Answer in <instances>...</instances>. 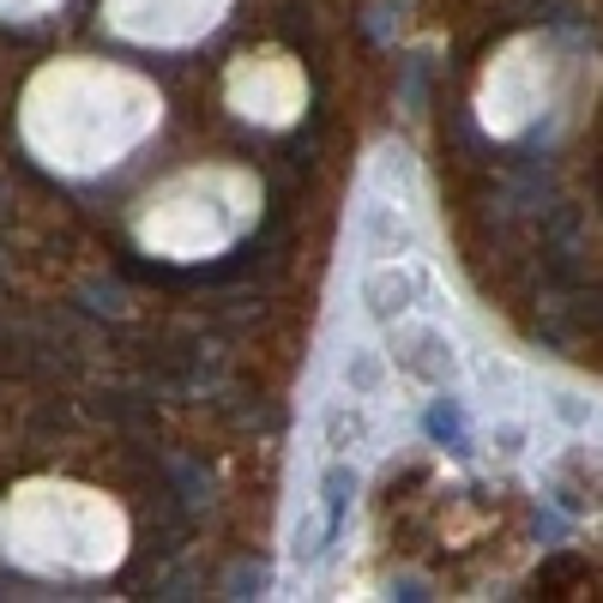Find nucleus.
I'll return each mask as SVG.
<instances>
[{"instance_id":"f257e3e1","label":"nucleus","mask_w":603,"mask_h":603,"mask_svg":"<svg viewBox=\"0 0 603 603\" xmlns=\"http://www.w3.org/2000/svg\"><path fill=\"white\" fill-rule=\"evenodd\" d=\"M392 363L399 375L422 380V387H453L459 380V356H453V338L441 326H422V320H392Z\"/></svg>"},{"instance_id":"f03ea898","label":"nucleus","mask_w":603,"mask_h":603,"mask_svg":"<svg viewBox=\"0 0 603 603\" xmlns=\"http://www.w3.org/2000/svg\"><path fill=\"white\" fill-rule=\"evenodd\" d=\"M422 297V272L417 266H405V260H380V266H368V278H363V308L375 320H405L410 308H417Z\"/></svg>"}]
</instances>
